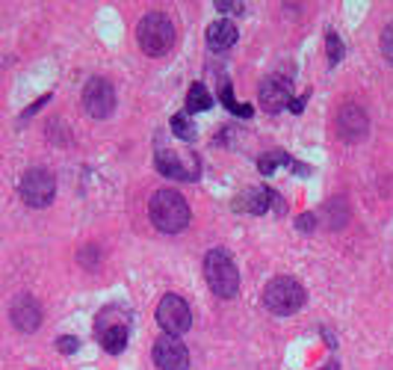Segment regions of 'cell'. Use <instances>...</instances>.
Returning a JSON list of instances; mask_svg holds the SVG:
<instances>
[{
    "label": "cell",
    "mask_w": 393,
    "mask_h": 370,
    "mask_svg": "<svg viewBox=\"0 0 393 370\" xmlns=\"http://www.w3.org/2000/svg\"><path fill=\"white\" fill-rule=\"evenodd\" d=\"M325 45H328V60H331V63H337L340 56H343V45H340L337 33H328V36H325Z\"/></svg>",
    "instance_id": "44dd1931"
},
{
    "label": "cell",
    "mask_w": 393,
    "mask_h": 370,
    "mask_svg": "<svg viewBox=\"0 0 393 370\" xmlns=\"http://www.w3.org/2000/svg\"><path fill=\"white\" fill-rule=\"evenodd\" d=\"M281 163H290V158H287L284 151H269V154H263V158L258 160V166H261L263 175H272Z\"/></svg>",
    "instance_id": "d6986e66"
},
{
    "label": "cell",
    "mask_w": 393,
    "mask_h": 370,
    "mask_svg": "<svg viewBox=\"0 0 393 370\" xmlns=\"http://www.w3.org/2000/svg\"><path fill=\"white\" fill-rule=\"evenodd\" d=\"M305 101H308V92L302 95V98H290V110L293 113H302L305 110Z\"/></svg>",
    "instance_id": "d4e9b609"
},
{
    "label": "cell",
    "mask_w": 393,
    "mask_h": 370,
    "mask_svg": "<svg viewBox=\"0 0 393 370\" xmlns=\"http://www.w3.org/2000/svg\"><path fill=\"white\" fill-rule=\"evenodd\" d=\"M243 6L246 4H240V0H231V4H228V0H216V9H219V12H234V15H237V12H243Z\"/></svg>",
    "instance_id": "603a6c76"
},
{
    "label": "cell",
    "mask_w": 393,
    "mask_h": 370,
    "mask_svg": "<svg viewBox=\"0 0 393 370\" xmlns=\"http://www.w3.org/2000/svg\"><path fill=\"white\" fill-rule=\"evenodd\" d=\"M98 338H101V346L107 349L110 356H119L122 349L127 346V335H130V326H127V314L122 308H104L98 314Z\"/></svg>",
    "instance_id": "5b68a950"
},
{
    "label": "cell",
    "mask_w": 393,
    "mask_h": 370,
    "mask_svg": "<svg viewBox=\"0 0 393 370\" xmlns=\"http://www.w3.org/2000/svg\"><path fill=\"white\" fill-rule=\"evenodd\" d=\"M154 166L160 175L166 178H174V181H195L201 172V163L195 154H178L174 148H169L166 143L157 145V154H154Z\"/></svg>",
    "instance_id": "8992f818"
},
{
    "label": "cell",
    "mask_w": 393,
    "mask_h": 370,
    "mask_svg": "<svg viewBox=\"0 0 393 370\" xmlns=\"http://www.w3.org/2000/svg\"><path fill=\"white\" fill-rule=\"evenodd\" d=\"M258 101L266 113H281L284 107H290V89L281 77H266L261 83V92H258Z\"/></svg>",
    "instance_id": "4fadbf2b"
},
{
    "label": "cell",
    "mask_w": 393,
    "mask_h": 370,
    "mask_svg": "<svg viewBox=\"0 0 393 370\" xmlns=\"http://www.w3.org/2000/svg\"><path fill=\"white\" fill-rule=\"evenodd\" d=\"M272 205V190L269 187H248L237 196V210L251 213V217H261Z\"/></svg>",
    "instance_id": "5bb4252c"
},
{
    "label": "cell",
    "mask_w": 393,
    "mask_h": 370,
    "mask_svg": "<svg viewBox=\"0 0 393 370\" xmlns=\"http://www.w3.org/2000/svg\"><path fill=\"white\" fill-rule=\"evenodd\" d=\"M172 130H174V136H181V140L184 143H192L195 140V136H199V130H195L192 128V122L187 119V115H172Z\"/></svg>",
    "instance_id": "ac0fdd59"
},
{
    "label": "cell",
    "mask_w": 393,
    "mask_h": 370,
    "mask_svg": "<svg viewBox=\"0 0 393 370\" xmlns=\"http://www.w3.org/2000/svg\"><path fill=\"white\" fill-rule=\"evenodd\" d=\"M136 38H140V48L148 56H163L174 45V24L163 12H148L136 27Z\"/></svg>",
    "instance_id": "3957f363"
},
{
    "label": "cell",
    "mask_w": 393,
    "mask_h": 370,
    "mask_svg": "<svg viewBox=\"0 0 393 370\" xmlns=\"http://www.w3.org/2000/svg\"><path fill=\"white\" fill-rule=\"evenodd\" d=\"M237 27H234L228 18H222V21H213L210 27H207V45H210V51H228L234 42H237Z\"/></svg>",
    "instance_id": "9a60e30c"
},
{
    "label": "cell",
    "mask_w": 393,
    "mask_h": 370,
    "mask_svg": "<svg viewBox=\"0 0 393 370\" xmlns=\"http://www.w3.org/2000/svg\"><path fill=\"white\" fill-rule=\"evenodd\" d=\"M313 225H317V217H313V213H302L296 220V228H302V231H310Z\"/></svg>",
    "instance_id": "cb8c5ba5"
},
{
    "label": "cell",
    "mask_w": 393,
    "mask_h": 370,
    "mask_svg": "<svg viewBox=\"0 0 393 370\" xmlns=\"http://www.w3.org/2000/svg\"><path fill=\"white\" fill-rule=\"evenodd\" d=\"M154 364L160 370H189V349L181 338L163 335L154 344Z\"/></svg>",
    "instance_id": "8fae6325"
},
{
    "label": "cell",
    "mask_w": 393,
    "mask_h": 370,
    "mask_svg": "<svg viewBox=\"0 0 393 370\" xmlns=\"http://www.w3.org/2000/svg\"><path fill=\"white\" fill-rule=\"evenodd\" d=\"M334 125H337V136L343 143H361L364 136L370 133V119H367V113L358 104H343L337 110Z\"/></svg>",
    "instance_id": "30bf717a"
},
{
    "label": "cell",
    "mask_w": 393,
    "mask_h": 370,
    "mask_svg": "<svg viewBox=\"0 0 393 370\" xmlns=\"http://www.w3.org/2000/svg\"><path fill=\"white\" fill-rule=\"evenodd\" d=\"M204 279H207V284H210V290L216 297H222V299L237 297L240 272H237L234 258L225 249H210L204 255Z\"/></svg>",
    "instance_id": "7a4b0ae2"
},
{
    "label": "cell",
    "mask_w": 393,
    "mask_h": 370,
    "mask_svg": "<svg viewBox=\"0 0 393 370\" xmlns=\"http://www.w3.org/2000/svg\"><path fill=\"white\" fill-rule=\"evenodd\" d=\"M148 217H151L157 231H163V235H178V231H184L189 225L192 213H189V205L181 192L157 190L148 202Z\"/></svg>",
    "instance_id": "6da1fadb"
},
{
    "label": "cell",
    "mask_w": 393,
    "mask_h": 370,
    "mask_svg": "<svg viewBox=\"0 0 393 370\" xmlns=\"http://www.w3.org/2000/svg\"><path fill=\"white\" fill-rule=\"evenodd\" d=\"M77 346H80V341H77V338H71V335H66V338H60V341H56V349H60V353H66V356L77 353Z\"/></svg>",
    "instance_id": "7402d4cb"
},
{
    "label": "cell",
    "mask_w": 393,
    "mask_h": 370,
    "mask_svg": "<svg viewBox=\"0 0 393 370\" xmlns=\"http://www.w3.org/2000/svg\"><path fill=\"white\" fill-rule=\"evenodd\" d=\"M379 45H382V53L387 56V63H393V21H390V24L382 30Z\"/></svg>",
    "instance_id": "ffe728a7"
},
{
    "label": "cell",
    "mask_w": 393,
    "mask_h": 370,
    "mask_svg": "<svg viewBox=\"0 0 393 370\" xmlns=\"http://www.w3.org/2000/svg\"><path fill=\"white\" fill-rule=\"evenodd\" d=\"M213 98H210V92L204 83H192L189 92H187V110L189 113H201V110H210Z\"/></svg>",
    "instance_id": "2e32d148"
},
{
    "label": "cell",
    "mask_w": 393,
    "mask_h": 370,
    "mask_svg": "<svg viewBox=\"0 0 393 370\" xmlns=\"http://www.w3.org/2000/svg\"><path fill=\"white\" fill-rule=\"evenodd\" d=\"M325 370H337V361H328V364H325Z\"/></svg>",
    "instance_id": "484cf974"
},
{
    "label": "cell",
    "mask_w": 393,
    "mask_h": 370,
    "mask_svg": "<svg viewBox=\"0 0 393 370\" xmlns=\"http://www.w3.org/2000/svg\"><path fill=\"white\" fill-rule=\"evenodd\" d=\"M18 192H21L24 205H30V207H48L53 202V196H56V181H53V175L48 169H27Z\"/></svg>",
    "instance_id": "ba28073f"
},
{
    "label": "cell",
    "mask_w": 393,
    "mask_h": 370,
    "mask_svg": "<svg viewBox=\"0 0 393 370\" xmlns=\"http://www.w3.org/2000/svg\"><path fill=\"white\" fill-rule=\"evenodd\" d=\"M157 323H160V329L166 335H172V338L184 335L187 329L192 326V311H189L187 299H181L178 294L163 297L160 305H157Z\"/></svg>",
    "instance_id": "52a82bcc"
},
{
    "label": "cell",
    "mask_w": 393,
    "mask_h": 370,
    "mask_svg": "<svg viewBox=\"0 0 393 370\" xmlns=\"http://www.w3.org/2000/svg\"><path fill=\"white\" fill-rule=\"evenodd\" d=\"M83 110L92 119H107L115 110V89L107 77H92L83 86Z\"/></svg>",
    "instance_id": "9c48e42d"
},
{
    "label": "cell",
    "mask_w": 393,
    "mask_h": 370,
    "mask_svg": "<svg viewBox=\"0 0 393 370\" xmlns=\"http://www.w3.org/2000/svg\"><path fill=\"white\" fill-rule=\"evenodd\" d=\"M263 305L272 311V314L287 317V314H293V311H299L305 305V287L290 276H278V279H272L266 284Z\"/></svg>",
    "instance_id": "277c9868"
},
{
    "label": "cell",
    "mask_w": 393,
    "mask_h": 370,
    "mask_svg": "<svg viewBox=\"0 0 393 370\" xmlns=\"http://www.w3.org/2000/svg\"><path fill=\"white\" fill-rule=\"evenodd\" d=\"M219 98H222V104H225L234 115H240V119H251V104H237V101H234V89H231V83L222 81V86H219Z\"/></svg>",
    "instance_id": "e0dca14e"
},
{
    "label": "cell",
    "mask_w": 393,
    "mask_h": 370,
    "mask_svg": "<svg viewBox=\"0 0 393 370\" xmlns=\"http://www.w3.org/2000/svg\"><path fill=\"white\" fill-rule=\"evenodd\" d=\"M9 317H12V326L18 329V332H36L38 326H42V308H38V302L24 294V297H18L12 302V311H9Z\"/></svg>",
    "instance_id": "7c38bea8"
}]
</instances>
